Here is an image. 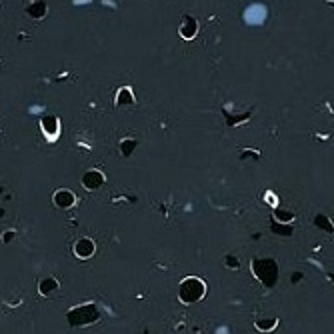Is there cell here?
I'll return each mask as SVG.
<instances>
[{"instance_id": "8", "label": "cell", "mask_w": 334, "mask_h": 334, "mask_svg": "<svg viewBox=\"0 0 334 334\" xmlns=\"http://www.w3.org/2000/svg\"><path fill=\"white\" fill-rule=\"evenodd\" d=\"M58 118L56 116H44L42 118V130H44V134L48 136V138H54L56 134H58Z\"/></svg>"}, {"instance_id": "6", "label": "cell", "mask_w": 334, "mask_h": 334, "mask_svg": "<svg viewBox=\"0 0 334 334\" xmlns=\"http://www.w3.org/2000/svg\"><path fill=\"white\" fill-rule=\"evenodd\" d=\"M94 250H96V244H94V240L92 238H80L76 244H74V254L78 256V258H82V260H86V258H90L92 254H94Z\"/></svg>"}, {"instance_id": "9", "label": "cell", "mask_w": 334, "mask_h": 334, "mask_svg": "<svg viewBox=\"0 0 334 334\" xmlns=\"http://www.w3.org/2000/svg\"><path fill=\"white\" fill-rule=\"evenodd\" d=\"M56 290H58V280L52 278V276L44 278V280L38 284V292H40L42 296H52Z\"/></svg>"}, {"instance_id": "1", "label": "cell", "mask_w": 334, "mask_h": 334, "mask_svg": "<svg viewBox=\"0 0 334 334\" xmlns=\"http://www.w3.org/2000/svg\"><path fill=\"white\" fill-rule=\"evenodd\" d=\"M204 294H206V284H204L200 278L188 276V278L182 280V284H180V294H178V296H180V300H182L184 304H194V302L202 300Z\"/></svg>"}, {"instance_id": "10", "label": "cell", "mask_w": 334, "mask_h": 334, "mask_svg": "<svg viewBox=\"0 0 334 334\" xmlns=\"http://www.w3.org/2000/svg\"><path fill=\"white\" fill-rule=\"evenodd\" d=\"M116 104L118 106H130L134 104V96L130 92V88H120L118 94H116Z\"/></svg>"}, {"instance_id": "7", "label": "cell", "mask_w": 334, "mask_h": 334, "mask_svg": "<svg viewBox=\"0 0 334 334\" xmlns=\"http://www.w3.org/2000/svg\"><path fill=\"white\" fill-rule=\"evenodd\" d=\"M82 184H84V188H88V190H98V188L104 184V174L98 172V170H88V172H84V176H82Z\"/></svg>"}, {"instance_id": "4", "label": "cell", "mask_w": 334, "mask_h": 334, "mask_svg": "<svg viewBox=\"0 0 334 334\" xmlns=\"http://www.w3.org/2000/svg\"><path fill=\"white\" fill-rule=\"evenodd\" d=\"M178 32H180V36H182L184 40H192V38L196 36V32H198V22H196V18H192V16H182L180 26H178Z\"/></svg>"}, {"instance_id": "12", "label": "cell", "mask_w": 334, "mask_h": 334, "mask_svg": "<svg viewBox=\"0 0 334 334\" xmlns=\"http://www.w3.org/2000/svg\"><path fill=\"white\" fill-rule=\"evenodd\" d=\"M134 146H136V142H134V140H130V138H126V140L120 144V150H122V154H124V156H130V154H132V150H134Z\"/></svg>"}, {"instance_id": "3", "label": "cell", "mask_w": 334, "mask_h": 334, "mask_svg": "<svg viewBox=\"0 0 334 334\" xmlns=\"http://www.w3.org/2000/svg\"><path fill=\"white\" fill-rule=\"evenodd\" d=\"M100 318L98 308L94 304H84V306H76L74 310L68 312V320L72 326H82V324H92Z\"/></svg>"}, {"instance_id": "13", "label": "cell", "mask_w": 334, "mask_h": 334, "mask_svg": "<svg viewBox=\"0 0 334 334\" xmlns=\"http://www.w3.org/2000/svg\"><path fill=\"white\" fill-rule=\"evenodd\" d=\"M316 226H318V228H326L328 232H334V226L328 222L326 216H316Z\"/></svg>"}, {"instance_id": "11", "label": "cell", "mask_w": 334, "mask_h": 334, "mask_svg": "<svg viewBox=\"0 0 334 334\" xmlns=\"http://www.w3.org/2000/svg\"><path fill=\"white\" fill-rule=\"evenodd\" d=\"M28 14H30L32 18H42V16L46 14V4H44V2H34V4H30V6H28Z\"/></svg>"}, {"instance_id": "5", "label": "cell", "mask_w": 334, "mask_h": 334, "mask_svg": "<svg viewBox=\"0 0 334 334\" xmlns=\"http://www.w3.org/2000/svg\"><path fill=\"white\" fill-rule=\"evenodd\" d=\"M52 202H54L58 208H72V206H74V202H76V196H74V192H72V190L60 188V190H56V192H54Z\"/></svg>"}, {"instance_id": "2", "label": "cell", "mask_w": 334, "mask_h": 334, "mask_svg": "<svg viewBox=\"0 0 334 334\" xmlns=\"http://www.w3.org/2000/svg\"><path fill=\"white\" fill-rule=\"evenodd\" d=\"M252 270L256 274V278L260 282H264L266 286H274L278 280V266L272 258H256L252 260Z\"/></svg>"}]
</instances>
